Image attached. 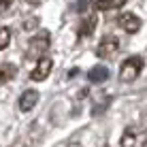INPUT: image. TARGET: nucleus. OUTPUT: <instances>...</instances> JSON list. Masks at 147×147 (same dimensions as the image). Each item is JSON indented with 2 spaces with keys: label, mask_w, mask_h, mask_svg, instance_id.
Returning a JSON list of instances; mask_svg holds the SVG:
<instances>
[{
  "label": "nucleus",
  "mask_w": 147,
  "mask_h": 147,
  "mask_svg": "<svg viewBox=\"0 0 147 147\" xmlns=\"http://www.w3.org/2000/svg\"><path fill=\"white\" fill-rule=\"evenodd\" d=\"M51 47V36L49 32H40L36 36H32L28 40V49H26V60H34L38 62L40 58H45V53Z\"/></svg>",
  "instance_id": "nucleus-1"
},
{
  "label": "nucleus",
  "mask_w": 147,
  "mask_h": 147,
  "mask_svg": "<svg viewBox=\"0 0 147 147\" xmlns=\"http://www.w3.org/2000/svg\"><path fill=\"white\" fill-rule=\"evenodd\" d=\"M143 66H145V62H143L141 55H130V58H126L124 62H121V66H119V81L132 83V81L141 75Z\"/></svg>",
  "instance_id": "nucleus-2"
},
{
  "label": "nucleus",
  "mask_w": 147,
  "mask_h": 147,
  "mask_svg": "<svg viewBox=\"0 0 147 147\" xmlns=\"http://www.w3.org/2000/svg\"><path fill=\"white\" fill-rule=\"evenodd\" d=\"M121 147H147V130L128 126L121 134Z\"/></svg>",
  "instance_id": "nucleus-3"
},
{
  "label": "nucleus",
  "mask_w": 147,
  "mask_h": 147,
  "mask_svg": "<svg viewBox=\"0 0 147 147\" xmlns=\"http://www.w3.org/2000/svg\"><path fill=\"white\" fill-rule=\"evenodd\" d=\"M117 51H119V38L113 36V34L102 36V38H100V43H98V47H96V55H98V58H102V60L113 58Z\"/></svg>",
  "instance_id": "nucleus-4"
},
{
  "label": "nucleus",
  "mask_w": 147,
  "mask_h": 147,
  "mask_svg": "<svg viewBox=\"0 0 147 147\" xmlns=\"http://www.w3.org/2000/svg\"><path fill=\"white\" fill-rule=\"evenodd\" d=\"M51 68H53V60L45 55V58H40L36 62L34 70L30 73V79H32V81H45L49 77V73H51Z\"/></svg>",
  "instance_id": "nucleus-5"
},
{
  "label": "nucleus",
  "mask_w": 147,
  "mask_h": 147,
  "mask_svg": "<svg viewBox=\"0 0 147 147\" xmlns=\"http://www.w3.org/2000/svg\"><path fill=\"white\" fill-rule=\"evenodd\" d=\"M119 26L124 32H128V34H136L141 30V19L136 17L134 13H121L119 15Z\"/></svg>",
  "instance_id": "nucleus-6"
},
{
  "label": "nucleus",
  "mask_w": 147,
  "mask_h": 147,
  "mask_svg": "<svg viewBox=\"0 0 147 147\" xmlns=\"http://www.w3.org/2000/svg\"><path fill=\"white\" fill-rule=\"evenodd\" d=\"M36 102H38V92L36 90H26L22 96H19V111L22 113H28V111H32L34 107H36Z\"/></svg>",
  "instance_id": "nucleus-7"
},
{
  "label": "nucleus",
  "mask_w": 147,
  "mask_h": 147,
  "mask_svg": "<svg viewBox=\"0 0 147 147\" xmlns=\"http://www.w3.org/2000/svg\"><path fill=\"white\" fill-rule=\"evenodd\" d=\"M88 79L92 81V83H102V81L109 79V68L102 66V64H96L88 70Z\"/></svg>",
  "instance_id": "nucleus-8"
},
{
  "label": "nucleus",
  "mask_w": 147,
  "mask_h": 147,
  "mask_svg": "<svg viewBox=\"0 0 147 147\" xmlns=\"http://www.w3.org/2000/svg\"><path fill=\"white\" fill-rule=\"evenodd\" d=\"M126 4V0H96L94 7L96 11H115V9H121Z\"/></svg>",
  "instance_id": "nucleus-9"
},
{
  "label": "nucleus",
  "mask_w": 147,
  "mask_h": 147,
  "mask_svg": "<svg viewBox=\"0 0 147 147\" xmlns=\"http://www.w3.org/2000/svg\"><path fill=\"white\" fill-rule=\"evenodd\" d=\"M94 28H96V15H94V13H90V15H88V19H83V22H81L79 36H92Z\"/></svg>",
  "instance_id": "nucleus-10"
},
{
  "label": "nucleus",
  "mask_w": 147,
  "mask_h": 147,
  "mask_svg": "<svg viewBox=\"0 0 147 147\" xmlns=\"http://www.w3.org/2000/svg\"><path fill=\"white\" fill-rule=\"evenodd\" d=\"M15 75H17V68H15L13 64H9V62L0 64V83H9Z\"/></svg>",
  "instance_id": "nucleus-11"
},
{
  "label": "nucleus",
  "mask_w": 147,
  "mask_h": 147,
  "mask_svg": "<svg viewBox=\"0 0 147 147\" xmlns=\"http://www.w3.org/2000/svg\"><path fill=\"white\" fill-rule=\"evenodd\" d=\"M9 43H11V30L7 26H2L0 28V51L9 47Z\"/></svg>",
  "instance_id": "nucleus-12"
},
{
  "label": "nucleus",
  "mask_w": 147,
  "mask_h": 147,
  "mask_svg": "<svg viewBox=\"0 0 147 147\" xmlns=\"http://www.w3.org/2000/svg\"><path fill=\"white\" fill-rule=\"evenodd\" d=\"M40 24V19L34 15V17H28V19H24V30H34Z\"/></svg>",
  "instance_id": "nucleus-13"
},
{
  "label": "nucleus",
  "mask_w": 147,
  "mask_h": 147,
  "mask_svg": "<svg viewBox=\"0 0 147 147\" xmlns=\"http://www.w3.org/2000/svg\"><path fill=\"white\" fill-rule=\"evenodd\" d=\"M73 9H75V11H79V13H83L85 9H90V0H79V2L73 4Z\"/></svg>",
  "instance_id": "nucleus-14"
},
{
  "label": "nucleus",
  "mask_w": 147,
  "mask_h": 147,
  "mask_svg": "<svg viewBox=\"0 0 147 147\" xmlns=\"http://www.w3.org/2000/svg\"><path fill=\"white\" fill-rule=\"evenodd\" d=\"M11 4H13V0H0V13L9 11V9H11Z\"/></svg>",
  "instance_id": "nucleus-15"
},
{
  "label": "nucleus",
  "mask_w": 147,
  "mask_h": 147,
  "mask_svg": "<svg viewBox=\"0 0 147 147\" xmlns=\"http://www.w3.org/2000/svg\"><path fill=\"white\" fill-rule=\"evenodd\" d=\"M28 4H32V7H36V4H40V0H26Z\"/></svg>",
  "instance_id": "nucleus-16"
},
{
  "label": "nucleus",
  "mask_w": 147,
  "mask_h": 147,
  "mask_svg": "<svg viewBox=\"0 0 147 147\" xmlns=\"http://www.w3.org/2000/svg\"><path fill=\"white\" fill-rule=\"evenodd\" d=\"M102 147H109V145H102Z\"/></svg>",
  "instance_id": "nucleus-17"
}]
</instances>
